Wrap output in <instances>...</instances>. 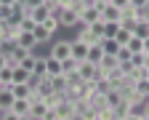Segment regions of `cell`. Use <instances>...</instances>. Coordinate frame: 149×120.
<instances>
[{
	"label": "cell",
	"mask_w": 149,
	"mask_h": 120,
	"mask_svg": "<svg viewBox=\"0 0 149 120\" xmlns=\"http://www.w3.org/2000/svg\"><path fill=\"white\" fill-rule=\"evenodd\" d=\"M0 88H3V86H0Z\"/></svg>",
	"instance_id": "681fc988"
},
{
	"label": "cell",
	"mask_w": 149,
	"mask_h": 120,
	"mask_svg": "<svg viewBox=\"0 0 149 120\" xmlns=\"http://www.w3.org/2000/svg\"><path fill=\"white\" fill-rule=\"evenodd\" d=\"M32 32H35V37H37V43H48V40L53 37V32H48L43 24H35V29H32Z\"/></svg>",
	"instance_id": "7402d4cb"
},
{
	"label": "cell",
	"mask_w": 149,
	"mask_h": 120,
	"mask_svg": "<svg viewBox=\"0 0 149 120\" xmlns=\"http://www.w3.org/2000/svg\"><path fill=\"white\" fill-rule=\"evenodd\" d=\"M0 115H3V109H0Z\"/></svg>",
	"instance_id": "c3c4849f"
},
{
	"label": "cell",
	"mask_w": 149,
	"mask_h": 120,
	"mask_svg": "<svg viewBox=\"0 0 149 120\" xmlns=\"http://www.w3.org/2000/svg\"><path fill=\"white\" fill-rule=\"evenodd\" d=\"M146 3H149V0H130V3H128V6H133V8H144Z\"/></svg>",
	"instance_id": "8d00e7d4"
},
{
	"label": "cell",
	"mask_w": 149,
	"mask_h": 120,
	"mask_svg": "<svg viewBox=\"0 0 149 120\" xmlns=\"http://www.w3.org/2000/svg\"><path fill=\"white\" fill-rule=\"evenodd\" d=\"M13 16V6H0V22H8Z\"/></svg>",
	"instance_id": "4dcf8cb0"
},
{
	"label": "cell",
	"mask_w": 149,
	"mask_h": 120,
	"mask_svg": "<svg viewBox=\"0 0 149 120\" xmlns=\"http://www.w3.org/2000/svg\"><path fill=\"white\" fill-rule=\"evenodd\" d=\"M45 112H48V102H45V99H40V102H32L29 115H32L35 120H43V117H45Z\"/></svg>",
	"instance_id": "5bb4252c"
},
{
	"label": "cell",
	"mask_w": 149,
	"mask_h": 120,
	"mask_svg": "<svg viewBox=\"0 0 149 120\" xmlns=\"http://www.w3.org/2000/svg\"><path fill=\"white\" fill-rule=\"evenodd\" d=\"M77 67H80V62H74V59L69 56L67 62H64V75H74V72H77Z\"/></svg>",
	"instance_id": "83f0119b"
},
{
	"label": "cell",
	"mask_w": 149,
	"mask_h": 120,
	"mask_svg": "<svg viewBox=\"0 0 149 120\" xmlns=\"http://www.w3.org/2000/svg\"><path fill=\"white\" fill-rule=\"evenodd\" d=\"M53 11H56V8H53L51 3H43V6H37V8H29V13H27V16L32 19L35 24H43V22H45V19H48Z\"/></svg>",
	"instance_id": "5b68a950"
},
{
	"label": "cell",
	"mask_w": 149,
	"mask_h": 120,
	"mask_svg": "<svg viewBox=\"0 0 149 120\" xmlns=\"http://www.w3.org/2000/svg\"><path fill=\"white\" fill-rule=\"evenodd\" d=\"M107 3H109V0H93V6H99V8H104Z\"/></svg>",
	"instance_id": "60d3db41"
},
{
	"label": "cell",
	"mask_w": 149,
	"mask_h": 120,
	"mask_svg": "<svg viewBox=\"0 0 149 120\" xmlns=\"http://www.w3.org/2000/svg\"><path fill=\"white\" fill-rule=\"evenodd\" d=\"M11 91H13V96H16V99H29L35 88H32V83H13V86H11Z\"/></svg>",
	"instance_id": "8fae6325"
},
{
	"label": "cell",
	"mask_w": 149,
	"mask_h": 120,
	"mask_svg": "<svg viewBox=\"0 0 149 120\" xmlns=\"http://www.w3.org/2000/svg\"><path fill=\"white\" fill-rule=\"evenodd\" d=\"M53 13L59 16L61 27H77V24H80V13L74 11V8H69V6H64V8H56Z\"/></svg>",
	"instance_id": "6da1fadb"
},
{
	"label": "cell",
	"mask_w": 149,
	"mask_h": 120,
	"mask_svg": "<svg viewBox=\"0 0 149 120\" xmlns=\"http://www.w3.org/2000/svg\"><path fill=\"white\" fill-rule=\"evenodd\" d=\"M22 29H27V32H32V29H35V22H32L29 16H24V19H22Z\"/></svg>",
	"instance_id": "836d02e7"
},
{
	"label": "cell",
	"mask_w": 149,
	"mask_h": 120,
	"mask_svg": "<svg viewBox=\"0 0 149 120\" xmlns=\"http://www.w3.org/2000/svg\"><path fill=\"white\" fill-rule=\"evenodd\" d=\"M29 109H32V102H29V99H16L13 107H11V112H16L19 117H22V115H29Z\"/></svg>",
	"instance_id": "2e32d148"
},
{
	"label": "cell",
	"mask_w": 149,
	"mask_h": 120,
	"mask_svg": "<svg viewBox=\"0 0 149 120\" xmlns=\"http://www.w3.org/2000/svg\"><path fill=\"white\" fill-rule=\"evenodd\" d=\"M128 51H130V53H144V37L130 35V40H128Z\"/></svg>",
	"instance_id": "d6986e66"
},
{
	"label": "cell",
	"mask_w": 149,
	"mask_h": 120,
	"mask_svg": "<svg viewBox=\"0 0 149 120\" xmlns=\"http://www.w3.org/2000/svg\"><path fill=\"white\" fill-rule=\"evenodd\" d=\"M101 22H107V24H120V22H123V8L107 3V6L101 8Z\"/></svg>",
	"instance_id": "277c9868"
},
{
	"label": "cell",
	"mask_w": 149,
	"mask_h": 120,
	"mask_svg": "<svg viewBox=\"0 0 149 120\" xmlns=\"http://www.w3.org/2000/svg\"><path fill=\"white\" fill-rule=\"evenodd\" d=\"M0 86H3V88H11L13 86V67L11 64H6L3 69H0Z\"/></svg>",
	"instance_id": "e0dca14e"
},
{
	"label": "cell",
	"mask_w": 149,
	"mask_h": 120,
	"mask_svg": "<svg viewBox=\"0 0 149 120\" xmlns=\"http://www.w3.org/2000/svg\"><path fill=\"white\" fill-rule=\"evenodd\" d=\"M133 35H139V37H149V22H146V19H139V22H136V27H133Z\"/></svg>",
	"instance_id": "cb8c5ba5"
},
{
	"label": "cell",
	"mask_w": 149,
	"mask_h": 120,
	"mask_svg": "<svg viewBox=\"0 0 149 120\" xmlns=\"http://www.w3.org/2000/svg\"><path fill=\"white\" fill-rule=\"evenodd\" d=\"M96 22H101V8L99 6H88L80 13V24L77 27H91V24H96Z\"/></svg>",
	"instance_id": "7a4b0ae2"
},
{
	"label": "cell",
	"mask_w": 149,
	"mask_h": 120,
	"mask_svg": "<svg viewBox=\"0 0 149 120\" xmlns=\"http://www.w3.org/2000/svg\"><path fill=\"white\" fill-rule=\"evenodd\" d=\"M13 102H16L13 91H11V88H0V109H3V112H8V109L13 107Z\"/></svg>",
	"instance_id": "7c38bea8"
},
{
	"label": "cell",
	"mask_w": 149,
	"mask_h": 120,
	"mask_svg": "<svg viewBox=\"0 0 149 120\" xmlns=\"http://www.w3.org/2000/svg\"><path fill=\"white\" fill-rule=\"evenodd\" d=\"M88 51H91V46H85L83 40H72V59L74 62H85Z\"/></svg>",
	"instance_id": "30bf717a"
},
{
	"label": "cell",
	"mask_w": 149,
	"mask_h": 120,
	"mask_svg": "<svg viewBox=\"0 0 149 120\" xmlns=\"http://www.w3.org/2000/svg\"><path fill=\"white\" fill-rule=\"evenodd\" d=\"M130 35H133V32H130L128 27H117V29H115V35H112V37H115V40H117L120 46H128V40H130Z\"/></svg>",
	"instance_id": "44dd1931"
},
{
	"label": "cell",
	"mask_w": 149,
	"mask_h": 120,
	"mask_svg": "<svg viewBox=\"0 0 149 120\" xmlns=\"http://www.w3.org/2000/svg\"><path fill=\"white\" fill-rule=\"evenodd\" d=\"M125 120H144V115H141V112H130Z\"/></svg>",
	"instance_id": "f35d334b"
},
{
	"label": "cell",
	"mask_w": 149,
	"mask_h": 120,
	"mask_svg": "<svg viewBox=\"0 0 149 120\" xmlns=\"http://www.w3.org/2000/svg\"><path fill=\"white\" fill-rule=\"evenodd\" d=\"M104 72H112V69H117L120 67V62H117V56H112V53H104V62L99 64Z\"/></svg>",
	"instance_id": "ffe728a7"
},
{
	"label": "cell",
	"mask_w": 149,
	"mask_h": 120,
	"mask_svg": "<svg viewBox=\"0 0 149 120\" xmlns=\"http://www.w3.org/2000/svg\"><path fill=\"white\" fill-rule=\"evenodd\" d=\"M77 40H83L85 46H99V43H101L104 37H99V35L93 32L91 27H80V32H77Z\"/></svg>",
	"instance_id": "9c48e42d"
},
{
	"label": "cell",
	"mask_w": 149,
	"mask_h": 120,
	"mask_svg": "<svg viewBox=\"0 0 149 120\" xmlns=\"http://www.w3.org/2000/svg\"><path fill=\"white\" fill-rule=\"evenodd\" d=\"M91 29L96 32L99 37H107V22H96V24H91Z\"/></svg>",
	"instance_id": "f546056e"
},
{
	"label": "cell",
	"mask_w": 149,
	"mask_h": 120,
	"mask_svg": "<svg viewBox=\"0 0 149 120\" xmlns=\"http://www.w3.org/2000/svg\"><path fill=\"white\" fill-rule=\"evenodd\" d=\"M101 48H104V53L117 56V51H120V43H117L115 37H104V40H101Z\"/></svg>",
	"instance_id": "ac0fdd59"
},
{
	"label": "cell",
	"mask_w": 149,
	"mask_h": 120,
	"mask_svg": "<svg viewBox=\"0 0 149 120\" xmlns=\"http://www.w3.org/2000/svg\"><path fill=\"white\" fill-rule=\"evenodd\" d=\"M43 27H45L48 32H56V29L61 27V22H59V16H56V13H51V16L45 19V22H43Z\"/></svg>",
	"instance_id": "484cf974"
},
{
	"label": "cell",
	"mask_w": 149,
	"mask_h": 120,
	"mask_svg": "<svg viewBox=\"0 0 149 120\" xmlns=\"http://www.w3.org/2000/svg\"><path fill=\"white\" fill-rule=\"evenodd\" d=\"M16 46H22V48L32 51V48H37L40 43H37L35 32H27V29H19V35H16Z\"/></svg>",
	"instance_id": "8992f818"
},
{
	"label": "cell",
	"mask_w": 149,
	"mask_h": 120,
	"mask_svg": "<svg viewBox=\"0 0 149 120\" xmlns=\"http://www.w3.org/2000/svg\"><path fill=\"white\" fill-rule=\"evenodd\" d=\"M0 120H19V115L8 109V112H3V115H0Z\"/></svg>",
	"instance_id": "d590c367"
},
{
	"label": "cell",
	"mask_w": 149,
	"mask_h": 120,
	"mask_svg": "<svg viewBox=\"0 0 149 120\" xmlns=\"http://www.w3.org/2000/svg\"><path fill=\"white\" fill-rule=\"evenodd\" d=\"M109 3H112V6H117V8H125L130 0H109Z\"/></svg>",
	"instance_id": "74e56055"
},
{
	"label": "cell",
	"mask_w": 149,
	"mask_h": 120,
	"mask_svg": "<svg viewBox=\"0 0 149 120\" xmlns=\"http://www.w3.org/2000/svg\"><path fill=\"white\" fill-rule=\"evenodd\" d=\"M136 93L149 96V80H136Z\"/></svg>",
	"instance_id": "f1b7e54d"
},
{
	"label": "cell",
	"mask_w": 149,
	"mask_h": 120,
	"mask_svg": "<svg viewBox=\"0 0 149 120\" xmlns=\"http://www.w3.org/2000/svg\"><path fill=\"white\" fill-rule=\"evenodd\" d=\"M130 56H133V53L128 51V46H120V51H117V62H130Z\"/></svg>",
	"instance_id": "1f68e13d"
},
{
	"label": "cell",
	"mask_w": 149,
	"mask_h": 120,
	"mask_svg": "<svg viewBox=\"0 0 149 120\" xmlns=\"http://www.w3.org/2000/svg\"><path fill=\"white\" fill-rule=\"evenodd\" d=\"M69 120H85V117H83V115H80V112H74V115H72V117H69Z\"/></svg>",
	"instance_id": "7bdbcfd3"
},
{
	"label": "cell",
	"mask_w": 149,
	"mask_h": 120,
	"mask_svg": "<svg viewBox=\"0 0 149 120\" xmlns=\"http://www.w3.org/2000/svg\"><path fill=\"white\" fill-rule=\"evenodd\" d=\"M112 88H115V83H112L109 77H99V80H96V91H99V93H104V96H107Z\"/></svg>",
	"instance_id": "d4e9b609"
},
{
	"label": "cell",
	"mask_w": 149,
	"mask_h": 120,
	"mask_svg": "<svg viewBox=\"0 0 149 120\" xmlns=\"http://www.w3.org/2000/svg\"><path fill=\"white\" fill-rule=\"evenodd\" d=\"M6 64H8V56H6V53H3V51H0V69H3V67H6Z\"/></svg>",
	"instance_id": "ab89813d"
},
{
	"label": "cell",
	"mask_w": 149,
	"mask_h": 120,
	"mask_svg": "<svg viewBox=\"0 0 149 120\" xmlns=\"http://www.w3.org/2000/svg\"><path fill=\"white\" fill-rule=\"evenodd\" d=\"M99 120H115V109H112V107H104L99 112Z\"/></svg>",
	"instance_id": "d6a6232c"
},
{
	"label": "cell",
	"mask_w": 149,
	"mask_h": 120,
	"mask_svg": "<svg viewBox=\"0 0 149 120\" xmlns=\"http://www.w3.org/2000/svg\"><path fill=\"white\" fill-rule=\"evenodd\" d=\"M51 56L59 59V62H67V59L72 56V40H59V43L51 46Z\"/></svg>",
	"instance_id": "3957f363"
},
{
	"label": "cell",
	"mask_w": 149,
	"mask_h": 120,
	"mask_svg": "<svg viewBox=\"0 0 149 120\" xmlns=\"http://www.w3.org/2000/svg\"><path fill=\"white\" fill-rule=\"evenodd\" d=\"M35 80H40V77H48L45 75V56H40V59H37V64H35Z\"/></svg>",
	"instance_id": "4316f807"
},
{
	"label": "cell",
	"mask_w": 149,
	"mask_h": 120,
	"mask_svg": "<svg viewBox=\"0 0 149 120\" xmlns=\"http://www.w3.org/2000/svg\"><path fill=\"white\" fill-rule=\"evenodd\" d=\"M19 120H35L32 115H22V117H19Z\"/></svg>",
	"instance_id": "bcb514c9"
},
{
	"label": "cell",
	"mask_w": 149,
	"mask_h": 120,
	"mask_svg": "<svg viewBox=\"0 0 149 120\" xmlns=\"http://www.w3.org/2000/svg\"><path fill=\"white\" fill-rule=\"evenodd\" d=\"M85 62L96 64V67L104 62V48H101V43H99V46H91V51H88V59H85Z\"/></svg>",
	"instance_id": "9a60e30c"
},
{
	"label": "cell",
	"mask_w": 149,
	"mask_h": 120,
	"mask_svg": "<svg viewBox=\"0 0 149 120\" xmlns=\"http://www.w3.org/2000/svg\"><path fill=\"white\" fill-rule=\"evenodd\" d=\"M144 117H149V99H146V104H144Z\"/></svg>",
	"instance_id": "ee69618b"
},
{
	"label": "cell",
	"mask_w": 149,
	"mask_h": 120,
	"mask_svg": "<svg viewBox=\"0 0 149 120\" xmlns=\"http://www.w3.org/2000/svg\"><path fill=\"white\" fill-rule=\"evenodd\" d=\"M51 83H53V91H67L69 88V77L67 75H56V77H51Z\"/></svg>",
	"instance_id": "603a6c76"
},
{
	"label": "cell",
	"mask_w": 149,
	"mask_h": 120,
	"mask_svg": "<svg viewBox=\"0 0 149 120\" xmlns=\"http://www.w3.org/2000/svg\"><path fill=\"white\" fill-rule=\"evenodd\" d=\"M74 112H77V104L69 102V99H64V102L56 104V115H59V120H69Z\"/></svg>",
	"instance_id": "52a82bcc"
},
{
	"label": "cell",
	"mask_w": 149,
	"mask_h": 120,
	"mask_svg": "<svg viewBox=\"0 0 149 120\" xmlns=\"http://www.w3.org/2000/svg\"><path fill=\"white\" fill-rule=\"evenodd\" d=\"M43 3H45V0H24L27 11H29V8H37V6H43Z\"/></svg>",
	"instance_id": "e575fe53"
},
{
	"label": "cell",
	"mask_w": 149,
	"mask_h": 120,
	"mask_svg": "<svg viewBox=\"0 0 149 120\" xmlns=\"http://www.w3.org/2000/svg\"><path fill=\"white\" fill-rule=\"evenodd\" d=\"M144 51H149V37H146V40H144Z\"/></svg>",
	"instance_id": "7dc6e473"
},
{
	"label": "cell",
	"mask_w": 149,
	"mask_h": 120,
	"mask_svg": "<svg viewBox=\"0 0 149 120\" xmlns=\"http://www.w3.org/2000/svg\"><path fill=\"white\" fill-rule=\"evenodd\" d=\"M45 75H48V77L64 75V62H59V59H53V56L48 53V56H45Z\"/></svg>",
	"instance_id": "ba28073f"
},
{
	"label": "cell",
	"mask_w": 149,
	"mask_h": 120,
	"mask_svg": "<svg viewBox=\"0 0 149 120\" xmlns=\"http://www.w3.org/2000/svg\"><path fill=\"white\" fill-rule=\"evenodd\" d=\"M13 3H19V0H0V6H13Z\"/></svg>",
	"instance_id": "b9f144b4"
},
{
	"label": "cell",
	"mask_w": 149,
	"mask_h": 120,
	"mask_svg": "<svg viewBox=\"0 0 149 120\" xmlns=\"http://www.w3.org/2000/svg\"><path fill=\"white\" fill-rule=\"evenodd\" d=\"M80 3H83V6L88 8V6H93V0H80Z\"/></svg>",
	"instance_id": "f6af8a7d"
},
{
	"label": "cell",
	"mask_w": 149,
	"mask_h": 120,
	"mask_svg": "<svg viewBox=\"0 0 149 120\" xmlns=\"http://www.w3.org/2000/svg\"><path fill=\"white\" fill-rule=\"evenodd\" d=\"M32 80H35V75L27 72L22 64H16V67H13V83H32Z\"/></svg>",
	"instance_id": "4fadbf2b"
}]
</instances>
